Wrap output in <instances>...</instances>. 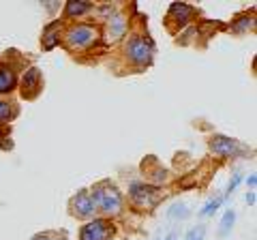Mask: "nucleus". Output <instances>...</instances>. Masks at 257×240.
Returning <instances> with one entry per match:
<instances>
[{"mask_svg":"<svg viewBox=\"0 0 257 240\" xmlns=\"http://www.w3.org/2000/svg\"><path fill=\"white\" fill-rule=\"evenodd\" d=\"M92 202H94L96 208H101L103 212L116 214V212H120V206H122V195H120V191L116 187L103 185V187H96L94 189Z\"/></svg>","mask_w":257,"mask_h":240,"instance_id":"1","label":"nucleus"},{"mask_svg":"<svg viewBox=\"0 0 257 240\" xmlns=\"http://www.w3.org/2000/svg\"><path fill=\"white\" fill-rule=\"evenodd\" d=\"M126 54L135 65H146L152 58V45L142 37H133L126 45Z\"/></svg>","mask_w":257,"mask_h":240,"instance_id":"2","label":"nucleus"},{"mask_svg":"<svg viewBox=\"0 0 257 240\" xmlns=\"http://www.w3.org/2000/svg\"><path fill=\"white\" fill-rule=\"evenodd\" d=\"M111 236V225L105 219H94L86 223L79 231V240H107Z\"/></svg>","mask_w":257,"mask_h":240,"instance_id":"3","label":"nucleus"},{"mask_svg":"<svg viewBox=\"0 0 257 240\" xmlns=\"http://www.w3.org/2000/svg\"><path fill=\"white\" fill-rule=\"evenodd\" d=\"M131 199L138 208H150L157 204V189L150 185L135 182V185H131Z\"/></svg>","mask_w":257,"mask_h":240,"instance_id":"4","label":"nucleus"},{"mask_svg":"<svg viewBox=\"0 0 257 240\" xmlns=\"http://www.w3.org/2000/svg\"><path fill=\"white\" fill-rule=\"evenodd\" d=\"M94 39H96V30L92 26H86V24L73 26L67 35V41L71 47H86V45H90Z\"/></svg>","mask_w":257,"mask_h":240,"instance_id":"5","label":"nucleus"},{"mask_svg":"<svg viewBox=\"0 0 257 240\" xmlns=\"http://www.w3.org/2000/svg\"><path fill=\"white\" fill-rule=\"evenodd\" d=\"M210 148H212V153L219 157H236L240 150H242V146H240L236 140L225 138V135H214L210 142Z\"/></svg>","mask_w":257,"mask_h":240,"instance_id":"6","label":"nucleus"},{"mask_svg":"<svg viewBox=\"0 0 257 240\" xmlns=\"http://www.w3.org/2000/svg\"><path fill=\"white\" fill-rule=\"evenodd\" d=\"M71 206H73V212L77 214V217H92L96 206L92 202V195L86 193V191H82V193H77L73 197V202H71Z\"/></svg>","mask_w":257,"mask_h":240,"instance_id":"7","label":"nucleus"},{"mask_svg":"<svg viewBox=\"0 0 257 240\" xmlns=\"http://www.w3.org/2000/svg\"><path fill=\"white\" fill-rule=\"evenodd\" d=\"M170 15H172V20H176L182 26V24H187L191 20V15H193V7L189 5H184V3H174L170 7Z\"/></svg>","mask_w":257,"mask_h":240,"instance_id":"8","label":"nucleus"},{"mask_svg":"<svg viewBox=\"0 0 257 240\" xmlns=\"http://www.w3.org/2000/svg\"><path fill=\"white\" fill-rule=\"evenodd\" d=\"M107 28H109V37H111V39L122 37L124 30H126V20L122 18V15H114V18H109Z\"/></svg>","mask_w":257,"mask_h":240,"instance_id":"9","label":"nucleus"},{"mask_svg":"<svg viewBox=\"0 0 257 240\" xmlns=\"http://www.w3.org/2000/svg\"><path fill=\"white\" fill-rule=\"evenodd\" d=\"M39 79H41V73H39V69H28L26 73H24V79H22V84H24V90H26V88H37L39 86Z\"/></svg>","mask_w":257,"mask_h":240,"instance_id":"10","label":"nucleus"},{"mask_svg":"<svg viewBox=\"0 0 257 240\" xmlns=\"http://www.w3.org/2000/svg\"><path fill=\"white\" fill-rule=\"evenodd\" d=\"M88 9H90V5L88 3H77V0H73V3H69L67 5V18H75V15H82V13H86Z\"/></svg>","mask_w":257,"mask_h":240,"instance_id":"11","label":"nucleus"},{"mask_svg":"<svg viewBox=\"0 0 257 240\" xmlns=\"http://www.w3.org/2000/svg\"><path fill=\"white\" fill-rule=\"evenodd\" d=\"M15 84V77L9 69H0V92H7V90H11Z\"/></svg>","mask_w":257,"mask_h":240,"instance_id":"12","label":"nucleus"},{"mask_svg":"<svg viewBox=\"0 0 257 240\" xmlns=\"http://www.w3.org/2000/svg\"><path fill=\"white\" fill-rule=\"evenodd\" d=\"M236 221V212L234 210H227L223 214V221H221V227H219V234L221 236H227V231L231 229V225H234Z\"/></svg>","mask_w":257,"mask_h":240,"instance_id":"13","label":"nucleus"},{"mask_svg":"<svg viewBox=\"0 0 257 240\" xmlns=\"http://www.w3.org/2000/svg\"><path fill=\"white\" fill-rule=\"evenodd\" d=\"M56 26H58V22L56 24H52V26H47V30H45V37H43V45H45V50H52V47L56 45V41H58V39H56Z\"/></svg>","mask_w":257,"mask_h":240,"instance_id":"14","label":"nucleus"},{"mask_svg":"<svg viewBox=\"0 0 257 240\" xmlns=\"http://www.w3.org/2000/svg\"><path fill=\"white\" fill-rule=\"evenodd\" d=\"M221 204H223V197H216V199H212V202H208L202 210H199V217H210V214H214L216 210H219Z\"/></svg>","mask_w":257,"mask_h":240,"instance_id":"15","label":"nucleus"},{"mask_svg":"<svg viewBox=\"0 0 257 240\" xmlns=\"http://www.w3.org/2000/svg\"><path fill=\"white\" fill-rule=\"evenodd\" d=\"M167 214H170V219H187L189 217V208L184 204H174Z\"/></svg>","mask_w":257,"mask_h":240,"instance_id":"16","label":"nucleus"},{"mask_svg":"<svg viewBox=\"0 0 257 240\" xmlns=\"http://www.w3.org/2000/svg\"><path fill=\"white\" fill-rule=\"evenodd\" d=\"M204 234H206V227L204 225H197V227H193L189 234H187V240H204Z\"/></svg>","mask_w":257,"mask_h":240,"instance_id":"17","label":"nucleus"},{"mask_svg":"<svg viewBox=\"0 0 257 240\" xmlns=\"http://www.w3.org/2000/svg\"><path fill=\"white\" fill-rule=\"evenodd\" d=\"M9 118H11V105L0 99V123H5V120H9Z\"/></svg>","mask_w":257,"mask_h":240,"instance_id":"18","label":"nucleus"},{"mask_svg":"<svg viewBox=\"0 0 257 240\" xmlns=\"http://www.w3.org/2000/svg\"><path fill=\"white\" fill-rule=\"evenodd\" d=\"M240 180H242V176H240V174H234V178H231L229 187H227V195H229V193H234V189L238 187V182H240Z\"/></svg>","mask_w":257,"mask_h":240,"instance_id":"19","label":"nucleus"},{"mask_svg":"<svg viewBox=\"0 0 257 240\" xmlns=\"http://www.w3.org/2000/svg\"><path fill=\"white\" fill-rule=\"evenodd\" d=\"M246 24H251V20H248V18H242V22H238L236 26H234V30H242V28H246Z\"/></svg>","mask_w":257,"mask_h":240,"instance_id":"20","label":"nucleus"},{"mask_svg":"<svg viewBox=\"0 0 257 240\" xmlns=\"http://www.w3.org/2000/svg\"><path fill=\"white\" fill-rule=\"evenodd\" d=\"M246 202L251 204V206L255 204V193H253V191H248V193H246Z\"/></svg>","mask_w":257,"mask_h":240,"instance_id":"21","label":"nucleus"},{"mask_svg":"<svg viewBox=\"0 0 257 240\" xmlns=\"http://www.w3.org/2000/svg\"><path fill=\"white\" fill-rule=\"evenodd\" d=\"M255 182H257L255 176H248V178H246V185H248V187H255Z\"/></svg>","mask_w":257,"mask_h":240,"instance_id":"22","label":"nucleus"},{"mask_svg":"<svg viewBox=\"0 0 257 240\" xmlns=\"http://www.w3.org/2000/svg\"><path fill=\"white\" fill-rule=\"evenodd\" d=\"M32 240H56V238H52V236H47V234H43V236H35Z\"/></svg>","mask_w":257,"mask_h":240,"instance_id":"23","label":"nucleus"},{"mask_svg":"<svg viewBox=\"0 0 257 240\" xmlns=\"http://www.w3.org/2000/svg\"><path fill=\"white\" fill-rule=\"evenodd\" d=\"M176 238H178V236H176V234H170V236H167L165 240H176Z\"/></svg>","mask_w":257,"mask_h":240,"instance_id":"24","label":"nucleus"}]
</instances>
